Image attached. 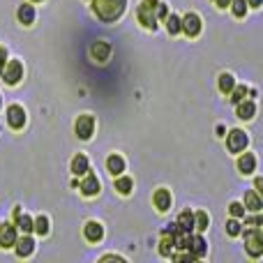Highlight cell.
Masks as SVG:
<instances>
[{
  "label": "cell",
  "instance_id": "obj_32",
  "mask_svg": "<svg viewBox=\"0 0 263 263\" xmlns=\"http://www.w3.org/2000/svg\"><path fill=\"white\" fill-rule=\"evenodd\" d=\"M227 233H229V236H240V233H242L238 217L236 219H229V222H227Z\"/></svg>",
  "mask_w": 263,
  "mask_h": 263
},
{
  "label": "cell",
  "instance_id": "obj_26",
  "mask_svg": "<svg viewBox=\"0 0 263 263\" xmlns=\"http://www.w3.org/2000/svg\"><path fill=\"white\" fill-rule=\"evenodd\" d=\"M210 224V217L205 210H199V213H194V229L196 231H205Z\"/></svg>",
  "mask_w": 263,
  "mask_h": 263
},
{
  "label": "cell",
  "instance_id": "obj_36",
  "mask_svg": "<svg viewBox=\"0 0 263 263\" xmlns=\"http://www.w3.org/2000/svg\"><path fill=\"white\" fill-rule=\"evenodd\" d=\"M261 3H263V0H247V5H250V7H261Z\"/></svg>",
  "mask_w": 263,
  "mask_h": 263
},
{
  "label": "cell",
  "instance_id": "obj_6",
  "mask_svg": "<svg viewBox=\"0 0 263 263\" xmlns=\"http://www.w3.org/2000/svg\"><path fill=\"white\" fill-rule=\"evenodd\" d=\"M247 143H250V139H247V134L242 129H231L227 134V148L231 153H242L247 148Z\"/></svg>",
  "mask_w": 263,
  "mask_h": 263
},
{
  "label": "cell",
  "instance_id": "obj_22",
  "mask_svg": "<svg viewBox=\"0 0 263 263\" xmlns=\"http://www.w3.org/2000/svg\"><path fill=\"white\" fill-rule=\"evenodd\" d=\"M106 168H109V173H114V176H120V173L125 171V159L120 157V155H111V157L106 159Z\"/></svg>",
  "mask_w": 263,
  "mask_h": 263
},
{
  "label": "cell",
  "instance_id": "obj_10",
  "mask_svg": "<svg viewBox=\"0 0 263 263\" xmlns=\"http://www.w3.org/2000/svg\"><path fill=\"white\" fill-rule=\"evenodd\" d=\"M16 224H9V222H3L0 224V247H14L16 242Z\"/></svg>",
  "mask_w": 263,
  "mask_h": 263
},
{
  "label": "cell",
  "instance_id": "obj_12",
  "mask_svg": "<svg viewBox=\"0 0 263 263\" xmlns=\"http://www.w3.org/2000/svg\"><path fill=\"white\" fill-rule=\"evenodd\" d=\"M83 236H86L88 242H100L102 238H104V227L92 219V222H88L86 227H83Z\"/></svg>",
  "mask_w": 263,
  "mask_h": 263
},
{
  "label": "cell",
  "instance_id": "obj_27",
  "mask_svg": "<svg viewBox=\"0 0 263 263\" xmlns=\"http://www.w3.org/2000/svg\"><path fill=\"white\" fill-rule=\"evenodd\" d=\"M166 30L171 32V35H178V32H182V26H180V18L176 16V14H166Z\"/></svg>",
  "mask_w": 263,
  "mask_h": 263
},
{
  "label": "cell",
  "instance_id": "obj_4",
  "mask_svg": "<svg viewBox=\"0 0 263 263\" xmlns=\"http://www.w3.org/2000/svg\"><path fill=\"white\" fill-rule=\"evenodd\" d=\"M0 77H3V81L7 83V86H16L23 79V65L18 63V60H9V63H5V69Z\"/></svg>",
  "mask_w": 263,
  "mask_h": 263
},
{
  "label": "cell",
  "instance_id": "obj_30",
  "mask_svg": "<svg viewBox=\"0 0 263 263\" xmlns=\"http://www.w3.org/2000/svg\"><path fill=\"white\" fill-rule=\"evenodd\" d=\"M231 12H233V16H238V18H242L247 14V0H231Z\"/></svg>",
  "mask_w": 263,
  "mask_h": 263
},
{
  "label": "cell",
  "instance_id": "obj_11",
  "mask_svg": "<svg viewBox=\"0 0 263 263\" xmlns=\"http://www.w3.org/2000/svg\"><path fill=\"white\" fill-rule=\"evenodd\" d=\"M187 252H190L194 259H203L208 254V242L203 240V236H190V245H187Z\"/></svg>",
  "mask_w": 263,
  "mask_h": 263
},
{
  "label": "cell",
  "instance_id": "obj_25",
  "mask_svg": "<svg viewBox=\"0 0 263 263\" xmlns=\"http://www.w3.org/2000/svg\"><path fill=\"white\" fill-rule=\"evenodd\" d=\"M132 187H134V182H132V178L123 176V173H120V176L116 178V190H118L120 194H125V196H127L129 192H132Z\"/></svg>",
  "mask_w": 263,
  "mask_h": 263
},
{
  "label": "cell",
  "instance_id": "obj_33",
  "mask_svg": "<svg viewBox=\"0 0 263 263\" xmlns=\"http://www.w3.org/2000/svg\"><path fill=\"white\" fill-rule=\"evenodd\" d=\"M229 213H231L233 217H245V205L242 203H231L229 205Z\"/></svg>",
  "mask_w": 263,
  "mask_h": 263
},
{
  "label": "cell",
  "instance_id": "obj_1",
  "mask_svg": "<svg viewBox=\"0 0 263 263\" xmlns=\"http://www.w3.org/2000/svg\"><path fill=\"white\" fill-rule=\"evenodd\" d=\"M136 16H139V23L143 28L155 30V28H157V18L159 16H166V5L159 3V0H143V3L139 5Z\"/></svg>",
  "mask_w": 263,
  "mask_h": 263
},
{
  "label": "cell",
  "instance_id": "obj_21",
  "mask_svg": "<svg viewBox=\"0 0 263 263\" xmlns=\"http://www.w3.org/2000/svg\"><path fill=\"white\" fill-rule=\"evenodd\" d=\"M72 173L74 176H83V173L88 171V168H90V164H88V157L86 155H77V157L72 159Z\"/></svg>",
  "mask_w": 263,
  "mask_h": 263
},
{
  "label": "cell",
  "instance_id": "obj_3",
  "mask_svg": "<svg viewBox=\"0 0 263 263\" xmlns=\"http://www.w3.org/2000/svg\"><path fill=\"white\" fill-rule=\"evenodd\" d=\"M245 247H247V254L259 259L263 254V233L261 227H252L250 231H245Z\"/></svg>",
  "mask_w": 263,
  "mask_h": 263
},
{
  "label": "cell",
  "instance_id": "obj_34",
  "mask_svg": "<svg viewBox=\"0 0 263 263\" xmlns=\"http://www.w3.org/2000/svg\"><path fill=\"white\" fill-rule=\"evenodd\" d=\"M5 60H7V51L0 46V74H3V69H5Z\"/></svg>",
  "mask_w": 263,
  "mask_h": 263
},
{
  "label": "cell",
  "instance_id": "obj_20",
  "mask_svg": "<svg viewBox=\"0 0 263 263\" xmlns=\"http://www.w3.org/2000/svg\"><path fill=\"white\" fill-rule=\"evenodd\" d=\"M16 16L23 26H32V23H35V7H32V5H21Z\"/></svg>",
  "mask_w": 263,
  "mask_h": 263
},
{
  "label": "cell",
  "instance_id": "obj_31",
  "mask_svg": "<svg viewBox=\"0 0 263 263\" xmlns=\"http://www.w3.org/2000/svg\"><path fill=\"white\" fill-rule=\"evenodd\" d=\"M247 92H250V90H247L245 86H233L229 95H231V102H233V104H238L240 100H245V97H247Z\"/></svg>",
  "mask_w": 263,
  "mask_h": 263
},
{
  "label": "cell",
  "instance_id": "obj_19",
  "mask_svg": "<svg viewBox=\"0 0 263 263\" xmlns=\"http://www.w3.org/2000/svg\"><path fill=\"white\" fill-rule=\"evenodd\" d=\"M245 208H250L252 213H259V210L263 208V201H261V196H259L256 190L245 192Z\"/></svg>",
  "mask_w": 263,
  "mask_h": 263
},
{
  "label": "cell",
  "instance_id": "obj_14",
  "mask_svg": "<svg viewBox=\"0 0 263 263\" xmlns=\"http://www.w3.org/2000/svg\"><path fill=\"white\" fill-rule=\"evenodd\" d=\"M153 203H155V208L159 210V213H166L168 208H171V192L168 190H157L155 192V196H153Z\"/></svg>",
  "mask_w": 263,
  "mask_h": 263
},
{
  "label": "cell",
  "instance_id": "obj_17",
  "mask_svg": "<svg viewBox=\"0 0 263 263\" xmlns=\"http://www.w3.org/2000/svg\"><path fill=\"white\" fill-rule=\"evenodd\" d=\"M90 55L95 60H100V63H104V60H109V55H111V46L106 44V42H95V44L90 46Z\"/></svg>",
  "mask_w": 263,
  "mask_h": 263
},
{
  "label": "cell",
  "instance_id": "obj_37",
  "mask_svg": "<svg viewBox=\"0 0 263 263\" xmlns=\"http://www.w3.org/2000/svg\"><path fill=\"white\" fill-rule=\"evenodd\" d=\"M261 187H263V180L261 178H256V192H261Z\"/></svg>",
  "mask_w": 263,
  "mask_h": 263
},
{
  "label": "cell",
  "instance_id": "obj_15",
  "mask_svg": "<svg viewBox=\"0 0 263 263\" xmlns=\"http://www.w3.org/2000/svg\"><path fill=\"white\" fill-rule=\"evenodd\" d=\"M238 171L245 173V176H250V173L256 171V157L252 153H245L238 157Z\"/></svg>",
  "mask_w": 263,
  "mask_h": 263
},
{
  "label": "cell",
  "instance_id": "obj_38",
  "mask_svg": "<svg viewBox=\"0 0 263 263\" xmlns=\"http://www.w3.org/2000/svg\"><path fill=\"white\" fill-rule=\"evenodd\" d=\"M32 3H42V0H32Z\"/></svg>",
  "mask_w": 263,
  "mask_h": 263
},
{
  "label": "cell",
  "instance_id": "obj_7",
  "mask_svg": "<svg viewBox=\"0 0 263 263\" xmlns=\"http://www.w3.org/2000/svg\"><path fill=\"white\" fill-rule=\"evenodd\" d=\"M180 26H182V32H185L187 37H196L201 32V16L199 14H194V12H190V14H185V18H180Z\"/></svg>",
  "mask_w": 263,
  "mask_h": 263
},
{
  "label": "cell",
  "instance_id": "obj_29",
  "mask_svg": "<svg viewBox=\"0 0 263 263\" xmlns=\"http://www.w3.org/2000/svg\"><path fill=\"white\" fill-rule=\"evenodd\" d=\"M233 86H236V79H233L231 74H219V90H222L224 95H229Z\"/></svg>",
  "mask_w": 263,
  "mask_h": 263
},
{
  "label": "cell",
  "instance_id": "obj_16",
  "mask_svg": "<svg viewBox=\"0 0 263 263\" xmlns=\"http://www.w3.org/2000/svg\"><path fill=\"white\" fill-rule=\"evenodd\" d=\"M256 114V104L252 100H240L238 102V118L240 120H252Z\"/></svg>",
  "mask_w": 263,
  "mask_h": 263
},
{
  "label": "cell",
  "instance_id": "obj_23",
  "mask_svg": "<svg viewBox=\"0 0 263 263\" xmlns=\"http://www.w3.org/2000/svg\"><path fill=\"white\" fill-rule=\"evenodd\" d=\"M173 250H176L173 236H168V233H162V240H159V254H162V256H171Z\"/></svg>",
  "mask_w": 263,
  "mask_h": 263
},
{
  "label": "cell",
  "instance_id": "obj_35",
  "mask_svg": "<svg viewBox=\"0 0 263 263\" xmlns=\"http://www.w3.org/2000/svg\"><path fill=\"white\" fill-rule=\"evenodd\" d=\"M229 3H231V0H215V5H217V7H219V9L229 7Z\"/></svg>",
  "mask_w": 263,
  "mask_h": 263
},
{
  "label": "cell",
  "instance_id": "obj_28",
  "mask_svg": "<svg viewBox=\"0 0 263 263\" xmlns=\"http://www.w3.org/2000/svg\"><path fill=\"white\" fill-rule=\"evenodd\" d=\"M32 231H37L40 236H46V233H49V217H46V215H40V217L32 222Z\"/></svg>",
  "mask_w": 263,
  "mask_h": 263
},
{
  "label": "cell",
  "instance_id": "obj_9",
  "mask_svg": "<svg viewBox=\"0 0 263 263\" xmlns=\"http://www.w3.org/2000/svg\"><path fill=\"white\" fill-rule=\"evenodd\" d=\"M83 176H86V178H83L81 185H79V190L83 192V196H95V194H100V180H97L95 173H90V168H88Z\"/></svg>",
  "mask_w": 263,
  "mask_h": 263
},
{
  "label": "cell",
  "instance_id": "obj_24",
  "mask_svg": "<svg viewBox=\"0 0 263 263\" xmlns=\"http://www.w3.org/2000/svg\"><path fill=\"white\" fill-rule=\"evenodd\" d=\"M14 217H16V229H21L23 233H30L32 231V219L28 217V215H23L21 210H14Z\"/></svg>",
  "mask_w": 263,
  "mask_h": 263
},
{
  "label": "cell",
  "instance_id": "obj_18",
  "mask_svg": "<svg viewBox=\"0 0 263 263\" xmlns=\"http://www.w3.org/2000/svg\"><path fill=\"white\" fill-rule=\"evenodd\" d=\"M178 229H180L182 233H192L194 231V213H190V210H182L180 215H178Z\"/></svg>",
  "mask_w": 263,
  "mask_h": 263
},
{
  "label": "cell",
  "instance_id": "obj_5",
  "mask_svg": "<svg viewBox=\"0 0 263 263\" xmlns=\"http://www.w3.org/2000/svg\"><path fill=\"white\" fill-rule=\"evenodd\" d=\"M74 132H77V136L81 141H88L92 136V132H95V118L90 114L79 116L77 123H74Z\"/></svg>",
  "mask_w": 263,
  "mask_h": 263
},
{
  "label": "cell",
  "instance_id": "obj_8",
  "mask_svg": "<svg viewBox=\"0 0 263 263\" xmlns=\"http://www.w3.org/2000/svg\"><path fill=\"white\" fill-rule=\"evenodd\" d=\"M5 116H7V123L12 129H21L23 125H26V111H23V106H18V104L7 106Z\"/></svg>",
  "mask_w": 263,
  "mask_h": 263
},
{
  "label": "cell",
  "instance_id": "obj_13",
  "mask_svg": "<svg viewBox=\"0 0 263 263\" xmlns=\"http://www.w3.org/2000/svg\"><path fill=\"white\" fill-rule=\"evenodd\" d=\"M14 250H16V256L26 259V256H30L32 252H35V240H32V238L26 233L23 238H16V242H14Z\"/></svg>",
  "mask_w": 263,
  "mask_h": 263
},
{
  "label": "cell",
  "instance_id": "obj_2",
  "mask_svg": "<svg viewBox=\"0 0 263 263\" xmlns=\"http://www.w3.org/2000/svg\"><path fill=\"white\" fill-rule=\"evenodd\" d=\"M127 0H92V12L102 18V21L111 23L125 12Z\"/></svg>",
  "mask_w": 263,
  "mask_h": 263
}]
</instances>
